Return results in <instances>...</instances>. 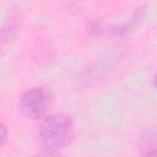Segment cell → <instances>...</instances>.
<instances>
[{
  "mask_svg": "<svg viewBox=\"0 0 157 157\" xmlns=\"http://www.w3.org/2000/svg\"><path fill=\"white\" fill-rule=\"evenodd\" d=\"M38 136L47 148L61 150L69 146L75 136V125L67 114L55 113L45 117L40 123Z\"/></svg>",
  "mask_w": 157,
  "mask_h": 157,
  "instance_id": "cell-1",
  "label": "cell"
},
{
  "mask_svg": "<svg viewBox=\"0 0 157 157\" xmlns=\"http://www.w3.org/2000/svg\"><path fill=\"white\" fill-rule=\"evenodd\" d=\"M52 104V97L43 87H32L20 98V110L27 119L37 120L43 118Z\"/></svg>",
  "mask_w": 157,
  "mask_h": 157,
  "instance_id": "cell-2",
  "label": "cell"
},
{
  "mask_svg": "<svg viewBox=\"0 0 157 157\" xmlns=\"http://www.w3.org/2000/svg\"><path fill=\"white\" fill-rule=\"evenodd\" d=\"M31 157H65V156L61 155L58 150L45 148V150H42V151H38V152L33 153Z\"/></svg>",
  "mask_w": 157,
  "mask_h": 157,
  "instance_id": "cell-3",
  "label": "cell"
},
{
  "mask_svg": "<svg viewBox=\"0 0 157 157\" xmlns=\"http://www.w3.org/2000/svg\"><path fill=\"white\" fill-rule=\"evenodd\" d=\"M6 140H7V129L2 123H0V147L5 145Z\"/></svg>",
  "mask_w": 157,
  "mask_h": 157,
  "instance_id": "cell-4",
  "label": "cell"
},
{
  "mask_svg": "<svg viewBox=\"0 0 157 157\" xmlns=\"http://www.w3.org/2000/svg\"><path fill=\"white\" fill-rule=\"evenodd\" d=\"M0 58H1V50H0Z\"/></svg>",
  "mask_w": 157,
  "mask_h": 157,
  "instance_id": "cell-5",
  "label": "cell"
}]
</instances>
